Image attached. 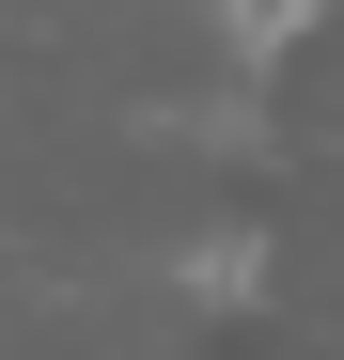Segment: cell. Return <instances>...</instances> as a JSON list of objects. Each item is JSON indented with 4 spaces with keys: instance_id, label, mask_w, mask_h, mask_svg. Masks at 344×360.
<instances>
[{
    "instance_id": "obj_1",
    "label": "cell",
    "mask_w": 344,
    "mask_h": 360,
    "mask_svg": "<svg viewBox=\"0 0 344 360\" xmlns=\"http://www.w3.org/2000/svg\"><path fill=\"white\" fill-rule=\"evenodd\" d=\"M235 32H298V0H235Z\"/></svg>"
}]
</instances>
